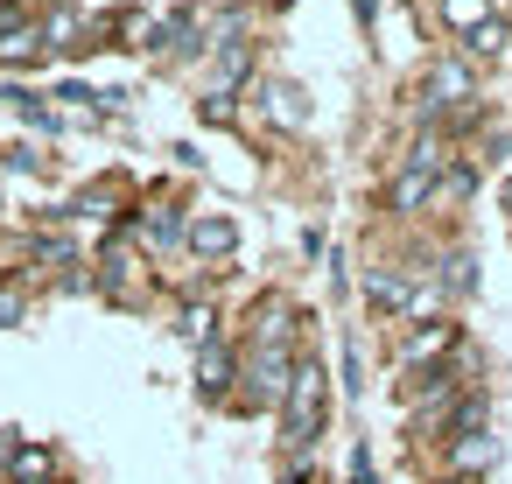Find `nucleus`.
Masks as SVG:
<instances>
[{"label":"nucleus","mask_w":512,"mask_h":484,"mask_svg":"<svg viewBox=\"0 0 512 484\" xmlns=\"http://www.w3.org/2000/svg\"><path fill=\"white\" fill-rule=\"evenodd\" d=\"M316 428H323V365H295V379H288V442L309 449Z\"/></svg>","instance_id":"f257e3e1"},{"label":"nucleus","mask_w":512,"mask_h":484,"mask_svg":"<svg viewBox=\"0 0 512 484\" xmlns=\"http://www.w3.org/2000/svg\"><path fill=\"white\" fill-rule=\"evenodd\" d=\"M190 246L218 260V253H232V225H225V218H204V225H190Z\"/></svg>","instance_id":"f03ea898"},{"label":"nucleus","mask_w":512,"mask_h":484,"mask_svg":"<svg viewBox=\"0 0 512 484\" xmlns=\"http://www.w3.org/2000/svg\"><path fill=\"white\" fill-rule=\"evenodd\" d=\"M365 295H372L379 309H407V302H414L407 281H393V274H365Z\"/></svg>","instance_id":"7ed1b4c3"},{"label":"nucleus","mask_w":512,"mask_h":484,"mask_svg":"<svg viewBox=\"0 0 512 484\" xmlns=\"http://www.w3.org/2000/svg\"><path fill=\"white\" fill-rule=\"evenodd\" d=\"M442 22L449 29H484V0H442Z\"/></svg>","instance_id":"20e7f679"},{"label":"nucleus","mask_w":512,"mask_h":484,"mask_svg":"<svg viewBox=\"0 0 512 484\" xmlns=\"http://www.w3.org/2000/svg\"><path fill=\"white\" fill-rule=\"evenodd\" d=\"M225 372H232L225 344H204V393H225Z\"/></svg>","instance_id":"39448f33"},{"label":"nucleus","mask_w":512,"mask_h":484,"mask_svg":"<svg viewBox=\"0 0 512 484\" xmlns=\"http://www.w3.org/2000/svg\"><path fill=\"white\" fill-rule=\"evenodd\" d=\"M15 477L22 484H43L50 477V449H15Z\"/></svg>","instance_id":"423d86ee"},{"label":"nucleus","mask_w":512,"mask_h":484,"mask_svg":"<svg viewBox=\"0 0 512 484\" xmlns=\"http://www.w3.org/2000/svg\"><path fill=\"white\" fill-rule=\"evenodd\" d=\"M15 316H22V302H15V295H0V323H15Z\"/></svg>","instance_id":"0eeeda50"},{"label":"nucleus","mask_w":512,"mask_h":484,"mask_svg":"<svg viewBox=\"0 0 512 484\" xmlns=\"http://www.w3.org/2000/svg\"><path fill=\"white\" fill-rule=\"evenodd\" d=\"M351 484H372V470H365V456H358V470H351Z\"/></svg>","instance_id":"6e6552de"},{"label":"nucleus","mask_w":512,"mask_h":484,"mask_svg":"<svg viewBox=\"0 0 512 484\" xmlns=\"http://www.w3.org/2000/svg\"><path fill=\"white\" fill-rule=\"evenodd\" d=\"M449 484H470V477H449Z\"/></svg>","instance_id":"1a4fd4ad"}]
</instances>
